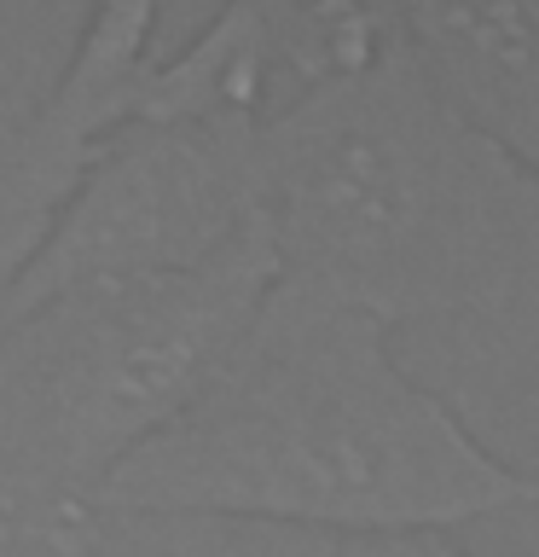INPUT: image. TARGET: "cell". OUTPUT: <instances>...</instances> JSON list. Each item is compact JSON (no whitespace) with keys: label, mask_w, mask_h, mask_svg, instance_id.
Wrapping results in <instances>:
<instances>
[{"label":"cell","mask_w":539,"mask_h":557,"mask_svg":"<svg viewBox=\"0 0 539 557\" xmlns=\"http://www.w3.org/2000/svg\"><path fill=\"white\" fill-rule=\"evenodd\" d=\"M255 233V134L116 122L93 139L0 325L64 290L198 273Z\"/></svg>","instance_id":"4"},{"label":"cell","mask_w":539,"mask_h":557,"mask_svg":"<svg viewBox=\"0 0 539 557\" xmlns=\"http://www.w3.org/2000/svg\"><path fill=\"white\" fill-rule=\"evenodd\" d=\"M82 12L59 7H0V139L24 122L70 59Z\"/></svg>","instance_id":"6"},{"label":"cell","mask_w":539,"mask_h":557,"mask_svg":"<svg viewBox=\"0 0 539 557\" xmlns=\"http://www.w3.org/2000/svg\"><path fill=\"white\" fill-rule=\"evenodd\" d=\"M464 377L476 383L487 407H504L528 430L534 453L522 459V470L539 476V313L522 320L516 331H504V337L464 343Z\"/></svg>","instance_id":"7"},{"label":"cell","mask_w":539,"mask_h":557,"mask_svg":"<svg viewBox=\"0 0 539 557\" xmlns=\"http://www.w3.org/2000/svg\"><path fill=\"white\" fill-rule=\"evenodd\" d=\"M539 511V476L394 355L372 313L273 278L233 355L99 494V529L226 517L337 540Z\"/></svg>","instance_id":"1"},{"label":"cell","mask_w":539,"mask_h":557,"mask_svg":"<svg viewBox=\"0 0 539 557\" xmlns=\"http://www.w3.org/2000/svg\"><path fill=\"white\" fill-rule=\"evenodd\" d=\"M255 221L278 278L377 325L464 343L539 313V186L400 35L255 128Z\"/></svg>","instance_id":"2"},{"label":"cell","mask_w":539,"mask_h":557,"mask_svg":"<svg viewBox=\"0 0 539 557\" xmlns=\"http://www.w3.org/2000/svg\"><path fill=\"white\" fill-rule=\"evenodd\" d=\"M400 35L429 82L539 186V7L499 0H417L394 7Z\"/></svg>","instance_id":"5"},{"label":"cell","mask_w":539,"mask_h":557,"mask_svg":"<svg viewBox=\"0 0 539 557\" xmlns=\"http://www.w3.org/2000/svg\"><path fill=\"white\" fill-rule=\"evenodd\" d=\"M330 557H476L452 534H389V540H337Z\"/></svg>","instance_id":"8"},{"label":"cell","mask_w":539,"mask_h":557,"mask_svg":"<svg viewBox=\"0 0 539 557\" xmlns=\"http://www.w3.org/2000/svg\"><path fill=\"white\" fill-rule=\"evenodd\" d=\"M273 278L255 233L198 273L64 290L0 325V552L93 557L99 494L215 377Z\"/></svg>","instance_id":"3"}]
</instances>
